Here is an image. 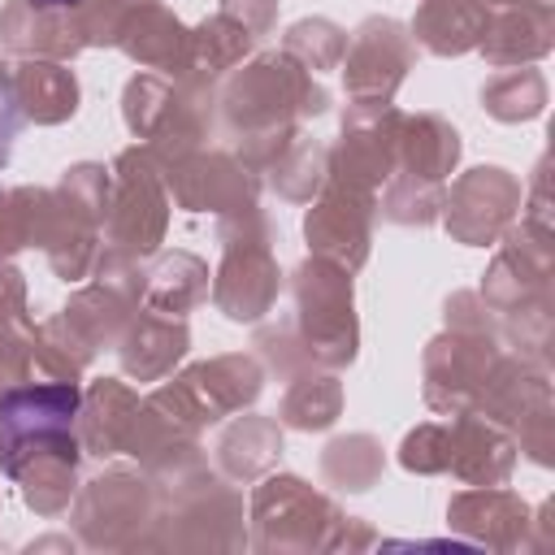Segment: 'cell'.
Listing matches in <instances>:
<instances>
[{
    "instance_id": "cell-15",
    "label": "cell",
    "mask_w": 555,
    "mask_h": 555,
    "mask_svg": "<svg viewBox=\"0 0 555 555\" xmlns=\"http://www.w3.org/2000/svg\"><path fill=\"white\" fill-rule=\"evenodd\" d=\"M134 412H139V399L117 386V382H100L91 395H87V425H82V438L95 455H113L117 447H126V434L134 425Z\"/></svg>"
},
{
    "instance_id": "cell-14",
    "label": "cell",
    "mask_w": 555,
    "mask_h": 555,
    "mask_svg": "<svg viewBox=\"0 0 555 555\" xmlns=\"http://www.w3.org/2000/svg\"><path fill=\"white\" fill-rule=\"evenodd\" d=\"M186 351V325L182 321H160V317H139V325L121 343V364L130 377L152 382L178 364Z\"/></svg>"
},
{
    "instance_id": "cell-7",
    "label": "cell",
    "mask_w": 555,
    "mask_h": 555,
    "mask_svg": "<svg viewBox=\"0 0 555 555\" xmlns=\"http://www.w3.org/2000/svg\"><path fill=\"white\" fill-rule=\"evenodd\" d=\"M369 212H373V195L334 178L330 195L304 221L308 243L321 256H338L347 269H356L369 256Z\"/></svg>"
},
{
    "instance_id": "cell-6",
    "label": "cell",
    "mask_w": 555,
    "mask_h": 555,
    "mask_svg": "<svg viewBox=\"0 0 555 555\" xmlns=\"http://www.w3.org/2000/svg\"><path fill=\"white\" fill-rule=\"evenodd\" d=\"M408 65H412V43H408L403 26L390 17H373L356 30L343 78H347V91L356 95V104H390Z\"/></svg>"
},
{
    "instance_id": "cell-10",
    "label": "cell",
    "mask_w": 555,
    "mask_h": 555,
    "mask_svg": "<svg viewBox=\"0 0 555 555\" xmlns=\"http://www.w3.org/2000/svg\"><path fill=\"white\" fill-rule=\"evenodd\" d=\"M169 182L173 195L182 199V208L204 212V208H251L256 182L247 178L243 165H234L230 156H178L169 160Z\"/></svg>"
},
{
    "instance_id": "cell-2",
    "label": "cell",
    "mask_w": 555,
    "mask_h": 555,
    "mask_svg": "<svg viewBox=\"0 0 555 555\" xmlns=\"http://www.w3.org/2000/svg\"><path fill=\"white\" fill-rule=\"evenodd\" d=\"M304 351L321 364H347L356 356V317H351V278L325 260H308L295 282Z\"/></svg>"
},
{
    "instance_id": "cell-16",
    "label": "cell",
    "mask_w": 555,
    "mask_h": 555,
    "mask_svg": "<svg viewBox=\"0 0 555 555\" xmlns=\"http://www.w3.org/2000/svg\"><path fill=\"white\" fill-rule=\"evenodd\" d=\"M208 291V269L195 260V256H169L156 273H152V286H147V299L165 312H186L191 304H199Z\"/></svg>"
},
{
    "instance_id": "cell-5",
    "label": "cell",
    "mask_w": 555,
    "mask_h": 555,
    "mask_svg": "<svg viewBox=\"0 0 555 555\" xmlns=\"http://www.w3.org/2000/svg\"><path fill=\"white\" fill-rule=\"evenodd\" d=\"M74 412H78L74 382L0 390V464L9 468L22 447L52 438V434H65L74 425Z\"/></svg>"
},
{
    "instance_id": "cell-8",
    "label": "cell",
    "mask_w": 555,
    "mask_h": 555,
    "mask_svg": "<svg viewBox=\"0 0 555 555\" xmlns=\"http://www.w3.org/2000/svg\"><path fill=\"white\" fill-rule=\"evenodd\" d=\"M0 39L26 56H74L78 48H87L78 9L43 0H13L0 13Z\"/></svg>"
},
{
    "instance_id": "cell-3",
    "label": "cell",
    "mask_w": 555,
    "mask_h": 555,
    "mask_svg": "<svg viewBox=\"0 0 555 555\" xmlns=\"http://www.w3.org/2000/svg\"><path fill=\"white\" fill-rule=\"evenodd\" d=\"M238 225H243L238 238L221 225L225 260L217 273V304L230 321H256L269 312V304L278 295V264L269 260L264 221L251 208H238Z\"/></svg>"
},
{
    "instance_id": "cell-18",
    "label": "cell",
    "mask_w": 555,
    "mask_h": 555,
    "mask_svg": "<svg viewBox=\"0 0 555 555\" xmlns=\"http://www.w3.org/2000/svg\"><path fill=\"white\" fill-rule=\"evenodd\" d=\"M321 147L317 143H308V139H291V152H278L273 156V182L282 186V195H291V199H308L312 195V186L321 182Z\"/></svg>"
},
{
    "instance_id": "cell-22",
    "label": "cell",
    "mask_w": 555,
    "mask_h": 555,
    "mask_svg": "<svg viewBox=\"0 0 555 555\" xmlns=\"http://www.w3.org/2000/svg\"><path fill=\"white\" fill-rule=\"evenodd\" d=\"M17 126H22V108H17V95H13V69L0 61V165L9 160Z\"/></svg>"
},
{
    "instance_id": "cell-20",
    "label": "cell",
    "mask_w": 555,
    "mask_h": 555,
    "mask_svg": "<svg viewBox=\"0 0 555 555\" xmlns=\"http://www.w3.org/2000/svg\"><path fill=\"white\" fill-rule=\"evenodd\" d=\"M486 104L503 121L533 117L542 108V78L538 74H503V78H494L486 87Z\"/></svg>"
},
{
    "instance_id": "cell-13",
    "label": "cell",
    "mask_w": 555,
    "mask_h": 555,
    "mask_svg": "<svg viewBox=\"0 0 555 555\" xmlns=\"http://www.w3.org/2000/svg\"><path fill=\"white\" fill-rule=\"evenodd\" d=\"M139 65H152V69H182V52H186V30L178 17H169L160 4H143L121 39H117Z\"/></svg>"
},
{
    "instance_id": "cell-24",
    "label": "cell",
    "mask_w": 555,
    "mask_h": 555,
    "mask_svg": "<svg viewBox=\"0 0 555 555\" xmlns=\"http://www.w3.org/2000/svg\"><path fill=\"white\" fill-rule=\"evenodd\" d=\"M26 382V347L17 338H0V390Z\"/></svg>"
},
{
    "instance_id": "cell-9",
    "label": "cell",
    "mask_w": 555,
    "mask_h": 555,
    "mask_svg": "<svg viewBox=\"0 0 555 555\" xmlns=\"http://www.w3.org/2000/svg\"><path fill=\"white\" fill-rule=\"evenodd\" d=\"M516 182L503 169H473L447 199V230L464 243H490L512 217Z\"/></svg>"
},
{
    "instance_id": "cell-11",
    "label": "cell",
    "mask_w": 555,
    "mask_h": 555,
    "mask_svg": "<svg viewBox=\"0 0 555 555\" xmlns=\"http://www.w3.org/2000/svg\"><path fill=\"white\" fill-rule=\"evenodd\" d=\"M13 95L22 117L30 121H65L78 104V82L56 61H26L13 69Z\"/></svg>"
},
{
    "instance_id": "cell-12",
    "label": "cell",
    "mask_w": 555,
    "mask_h": 555,
    "mask_svg": "<svg viewBox=\"0 0 555 555\" xmlns=\"http://www.w3.org/2000/svg\"><path fill=\"white\" fill-rule=\"evenodd\" d=\"M412 30L438 56L464 52L486 35V0H425Z\"/></svg>"
},
{
    "instance_id": "cell-1",
    "label": "cell",
    "mask_w": 555,
    "mask_h": 555,
    "mask_svg": "<svg viewBox=\"0 0 555 555\" xmlns=\"http://www.w3.org/2000/svg\"><path fill=\"white\" fill-rule=\"evenodd\" d=\"M325 113V91L308 82V74L291 56H264L247 74H238L225 91V121L247 139V156L273 160L295 134V117Z\"/></svg>"
},
{
    "instance_id": "cell-25",
    "label": "cell",
    "mask_w": 555,
    "mask_h": 555,
    "mask_svg": "<svg viewBox=\"0 0 555 555\" xmlns=\"http://www.w3.org/2000/svg\"><path fill=\"white\" fill-rule=\"evenodd\" d=\"M43 4H78V0H43Z\"/></svg>"
},
{
    "instance_id": "cell-17",
    "label": "cell",
    "mask_w": 555,
    "mask_h": 555,
    "mask_svg": "<svg viewBox=\"0 0 555 555\" xmlns=\"http://www.w3.org/2000/svg\"><path fill=\"white\" fill-rule=\"evenodd\" d=\"M338 382L334 377H299V386L286 395V408L282 416L299 429H325L334 416H338Z\"/></svg>"
},
{
    "instance_id": "cell-19",
    "label": "cell",
    "mask_w": 555,
    "mask_h": 555,
    "mask_svg": "<svg viewBox=\"0 0 555 555\" xmlns=\"http://www.w3.org/2000/svg\"><path fill=\"white\" fill-rule=\"evenodd\" d=\"M347 52V35L330 22H299L291 35H286V56H299L308 69H330L338 56Z\"/></svg>"
},
{
    "instance_id": "cell-4",
    "label": "cell",
    "mask_w": 555,
    "mask_h": 555,
    "mask_svg": "<svg viewBox=\"0 0 555 555\" xmlns=\"http://www.w3.org/2000/svg\"><path fill=\"white\" fill-rule=\"evenodd\" d=\"M117 195L104 208L108 217V234H113V251L134 260L147 256L160 243L165 230V191L156 182V169L147 160V152H126L117 160Z\"/></svg>"
},
{
    "instance_id": "cell-23",
    "label": "cell",
    "mask_w": 555,
    "mask_h": 555,
    "mask_svg": "<svg viewBox=\"0 0 555 555\" xmlns=\"http://www.w3.org/2000/svg\"><path fill=\"white\" fill-rule=\"evenodd\" d=\"M234 22H243L251 35H264L269 22H273V0H225V9Z\"/></svg>"
},
{
    "instance_id": "cell-21",
    "label": "cell",
    "mask_w": 555,
    "mask_h": 555,
    "mask_svg": "<svg viewBox=\"0 0 555 555\" xmlns=\"http://www.w3.org/2000/svg\"><path fill=\"white\" fill-rule=\"evenodd\" d=\"M26 291H22V273L0 264V338H13V334H26Z\"/></svg>"
}]
</instances>
